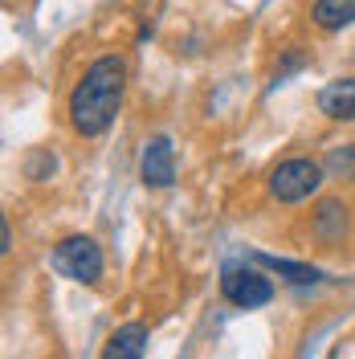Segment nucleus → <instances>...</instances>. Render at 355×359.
Returning <instances> with one entry per match:
<instances>
[{
	"label": "nucleus",
	"mask_w": 355,
	"mask_h": 359,
	"mask_svg": "<svg viewBox=\"0 0 355 359\" xmlns=\"http://www.w3.org/2000/svg\"><path fill=\"white\" fill-rule=\"evenodd\" d=\"M331 163L339 168V172H343V176H347V172H351V163H355V147H351V151H335Z\"/></svg>",
	"instance_id": "11"
},
{
	"label": "nucleus",
	"mask_w": 355,
	"mask_h": 359,
	"mask_svg": "<svg viewBox=\"0 0 355 359\" xmlns=\"http://www.w3.org/2000/svg\"><path fill=\"white\" fill-rule=\"evenodd\" d=\"M139 172H143V184H147V188H168V184L176 180V156H172V139H168V135L147 139Z\"/></svg>",
	"instance_id": "5"
},
{
	"label": "nucleus",
	"mask_w": 355,
	"mask_h": 359,
	"mask_svg": "<svg viewBox=\"0 0 355 359\" xmlns=\"http://www.w3.org/2000/svg\"><path fill=\"white\" fill-rule=\"evenodd\" d=\"M323 188V168L314 159H286L269 176V196L282 204H298Z\"/></svg>",
	"instance_id": "3"
},
{
	"label": "nucleus",
	"mask_w": 355,
	"mask_h": 359,
	"mask_svg": "<svg viewBox=\"0 0 355 359\" xmlns=\"http://www.w3.org/2000/svg\"><path fill=\"white\" fill-rule=\"evenodd\" d=\"M355 21V0H314V25L319 29H343V25Z\"/></svg>",
	"instance_id": "9"
},
{
	"label": "nucleus",
	"mask_w": 355,
	"mask_h": 359,
	"mask_svg": "<svg viewBox=\"0 0 355 359\" xmlns=\"http://www.w3.org/2000/svg\"><path fill=\"white\" fill-rule=\"evenodd\" d=\"M314 237L327 241V245H339L347 237V208L339 201H323L319 212H314Z\"/></svg>",
	"instance_id": "7"
},
{
	"label": "nucleus",
	"mask_w": 355,
	"mask_h": 359,
	"mask_svg": "<svg viewBox=\"0 0 355 359\" xmlns=\"http://www.w3.org/2000/svg\"><path fill=\"white\" fill-rule=\"evenodd\" d=\"M221 294H225V302H233L241 311H253V306H266L269 298H274V282H269L262 269L229 262L221 269Z\"/></svg>",
	"instance_id": "4"
},
{
	"label": "nucleus",
	"mask_w": 355,
	"mask_h": 359,
	"mask_svg": "<svg viewBox=\"0 0 355 359\" xmlns=\"http://www.w3.org/2000/svg\"><path fill=\"white\" fill-rule=\"evenodd\" d=\"M102 355L107 359H139V355H147V327H139V323L119 327Z\"/></svg>",
	"instance_id": "8"
},
{
	"label": "nucleus",
	"mask_w": 355,
	"mask_h": 359,
	"mask_svg": "<svg viewBox=\"0 0 355 359\" xmlns=\"http://www.w3.org/2000/svg\"><path fill=\"white\" fill-rule=\"evenodd\" d=\"M123 86H127V62L123 57H98L82 74V82L69 90V127L82 139H98L119 114Z\"/></svg>",
	"instance_id": "1"
},
{
	"label": "nucleus",
	"mask_w": 355,
	"mask_h": 359,
	"mask_svg": "<svg viewBox=\"0 0 355 359\" xmlns=\"http://www.w3.org/2000/svg\"><path fill=\"white\" fill-rule=\"evenodd\" d=\"M53 269L69 278V282H82L94 286L102 278V249L94 237H66L62 245L53 249Z\"/></svg>",
	"instance_id": "2"
},
{
	"label": "nucleus",
	"mask_w": 355,
	"mask_h": 359,
	"mask_svg": "<svg viewBox=\"0 0 355 359\" xmlns=\"http://www.w3.org/2000/svg\"><path fill=\"white\" fill-rule=\"evenodd\" d=\"M319 111L339 123H355V78H335L319 90Z\"/></svg>",
	"instance_id": "6"
},
{
	"label": "nucleus",
	"mask_w": 355,
	"mask_h": 359,
	"mask_svg": "<svg viewBox=\"0 0 355 359\" xmlns=\"http://www.w3.org/2000/svg\"><path fill=\"white\" fill-rule=\"evenodd\" d=\"M0 241H4V245H0V253H8V249H13V229H8V221L0 224Z\"/></svg>",
	"instance_id": "12"
},
{
	"label": "nucleus",
	"mask_w": 355,
	"mask_h": 359,
	"mask_svg": "<svg viewBox=\"0 0 355 359\" xmlns=\"http://www.w3.org/2000/svg\"><path fill=\"white\" fill-rule=\"evenodd\" d=\"M257 262L266 269H274V273H282L286 282H294V286H311V282H319L323 273L314 266H302V262H286V257H269V253H257Z\"/></svg>",
	"instance_id": "10"
}]
</instances>
